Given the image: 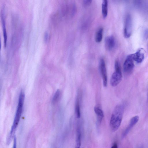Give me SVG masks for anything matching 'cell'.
Instances as JSON below:
<instances>
[{
	"label": "cell",
	"mask_w": 148,
	"mask_h": 148,
	"mask_svg": "<svg viewBox=\"0 0 148 148\" xmlns=\"http://www.w3.org/2000/svg\"><path fill=\"white\" fill-rule=\"evenodd\" d=\"M124 110L122 104L117 105L112 113L110 122V128L112 132H115L119 128L123 119Z\"/></svg>",
	"instance_id": "1"
},
{
	"label": "cell",
	"mask_w": 148,
	"mask_h": 148,
	"mask_svg": "<svg viewBox=\"0 0 148 148\" xmlns=\"http://www.w3.org/2000/svg\"><path fill=\"white\" fill-rule=\"evenodd\" d=\"M103 29L102 27L99 28L97 31L95 36V40L97 42H100L102 39Z\"/></svg>",
	"instance_id": "14"
},
{
	"label": "cell",
	"mask_w": 148,
	"mask_h": 148,
	"mask_svg": "<svg viewBox=\"0 0 148 148\" xmlns=\"http://www.w3.org/2000/svg\"><path fill=\"white\" fill-rule=\"evenodd\" d=\"M4 15V10H3L1 12V17L2 23V26L3 30V33L4 38V45L5 47L6 45L7 41V34L6 31L5 22V16Z\"/></svg>",
	"instance_id": "11"
},
{
	"label": "cell",
	"mask_w": 148,
	"mask_h": 148,
	"mask_svg": "<svg viewBox=\"0 0 148 148\" xmlns=\"http://www.w3.org/2000/svg\"><path fill=\"white\" fill-rule=\"evenodd\" d=\"M142 0H134V4L136 7H139L141 4Z\"/></svg>",
	"instance_id": "17"
},
{
	"label": "cell",
	"mask_w": 148,
	"mask_h": 148,
	"mask_svg": "<svg viewBox=\"0 0 148 148\" xmlns=\"http://www.w3.org/2000/svg\"><path fill=\"white\" fill-rule=\"evenodd\" d=\"M60 92L59 90L58 89L55 93L52 99V103H55L57 101L60 96Z\"/></svg>",
	"instance_id": "16"
},
{
	"label": "cell",
	"mask_w": 148,
	"mask_h": 148,
	"mask_svg": "<svg viewBox=\"0 0 148 148\" xmlns=\"http://www.w3.org/2000/svg\"><path fill=\"white\" fill-rule=\"evenodd\" d=\"M108 13V0H102V14L103 17L105 19L107 16Z\"/></svg>",
	"instance_id": "12"
},
{
	"label": "cell",
	"mask_w": 148,
	"mask_h": 148,
	"mask_svg": "<svg viewBox=\"0 0 148 148\" xmlns=\"http://www.w3.org/2000/svg\"><path fill=\"white\" fill-rule=\"evenodd\" d=\"M99 68L103 80V86L106 87L107 82V74L105 61L103 58L100 59Z\"/></svg>",
	"instance_id": "6"
},
{
	"label": "cell",
	"mask_w": 148,
	"mask_h": 148,
	"mask_svg": "<svg viewBox=\"0 0 148 148\" xmlns=\"http://www.w3.org/2000/svg\"><path fill=\"white\" fill-rule=\"evenodd\" d=\"M94 111L97 116V123L98 125H100L104 117V114L100 106L98 105L94 108Z\"/></svg>",
	"instance_id": "10"
},
{
	"label": "cell",
	"mask_w": 148,
	"mask_h": 148,
	"mask_svg": "<svg viewBox=\"0 0 148 148\" xmlns=\"http://www.w3.org/2000/svg\"><path fill=\"white\" fill-rule=\"evenodd\" d=\"M144 37L145 38H147L148 37V29H146L145 31L144 32Z\"/></svg>",
	"instance_id": "19"
},
{
	"label": "cell",
	"mask_w": 148,
	"mask_h": 148,
	"mask_svg": "<svg viewBox=\"0 0 148 148\" xmlns=\"http://www.w3.org/2000/svg\"><path fill=\"white\" fill-rule=\"evenodd\" d=\"M132 19L131 15L128 14L126 16L124 23V34L126 38H129L131 35L132 31Z\"/></svg>",
	"instance_id": "4"
},
{
	"label": "cell",
	"mask_w": 148,
	"mask_h": 148,
	"mask_svg": "<svg viewBox=\"0 0 148 148\" xmlns=\"http://www.w3.org/2000/svg\"><path fill=\"white\" fill-rule=\"evenodd\" d=\"M92 0H83V3L86 6L90 5L92 3Z\"/></svg>",
	"instance_id": "18"
},
{
	"label": "cell",
	"mask_w": 148,
	"mask_h": 148,
	"mask_svg": "<svg viewBox=\"0 0 148 148\" xmlns=\"http://www.w3.org/2000/svg\"><path fill=\"white\" fill-rule=\"evenodd\" d=\"M105 46L106 49L108 51L112 50L114 47L115 41L113 36L107 37L105 39Z\"/></svg>",
	"instance_id": "9"
},
{
	"label": "cell",
	"mask_w": 148,
	"mask_h": 148,
	"mask_svg": "<svg viewBox=\"0 0 148 148\" xmlns=\"http://www.w3.org/2000/svg\"><path fill=\"white\" fill-rule=\"evenodd\" d=\"M117 147V145L116 143H115L112 145L111 148H116Z\"/></svg>",
	"instance_id": "22"
},
{
	"label": "cell",
	"mask_w": 148,
	"mask_h": 148,
	"mask_svg": "<svg viewBox=\"0 0 148 148\" xmlns=\"http://www.w3.org/2000/svg\"><path fill=\"white\" fill-rule=\"evenodd\" d=\"M24 98V92L22 91L20 94L16 112L14 122L12 127L10 134V137L8 139L9 141H10L11 138H12L13 134L15 132L16 128L20 121L22 112Z\"/></svg>",
	"instance_id": "2"
},
{
	"label": "cell",
	"mask_w": 148,
	"mask_h": 148,
	"mask_svg": "<svg viewBox=\"0 0 148 148\" xmlns=\"http://www.w3.org/2000/svg\"><path fill=\"white\" fill-rule=\"evenodd\" d=\"M75 112L77 118H80L81 116V113L79 106V101L78 98H77L76 101L75 105Z\"/></svg>",
	"instance_id": "15"
},
{
	"label": "cell",
	"mask_w": 148,
	"mask_h": 148,
	"mask_svg": "<svg viewBox=\"0 0 148 148\" xmlns=\"http://www.w3.org/2000/svg\"><path fill=\"white\" fill-rule=\"evenodd\" d=\"M134 61L131 54L127 57L123 65V70L125 72L128 74L132 73L134 66Z\"/></svg>",
	"instance_id": "5"
},
{
	"label": "cell",
	"mask_w": 148,
	"mask_h": 148,
	"mask_svg": "<svg viewBox=\"0 0 148 148\" xmlns=\"http://www.w3.org/2000/svg\"><path fill=\"white\" fill-rule=\"evenodd\" d=\"M139 119V117L138 116H135L131 119L128 126L122 134V138H124L127 135L132 128L138 121Z\"/></svg>",
	"instance_id": "7"
},
{
	"label": "cell",
	"mask_w": 148,
	"mask_h": 148,
	"mask_svg": "<svg viewBox=\"0 0 148 148\" xmlns=\"http://www.w3.org/2000/svg\"><path fill=\"white\" fill-rule=\"evenodd\" d=\"M14 145H13V147L16 148V138L15 136L14 137Z\"/></svg>",
	"instance_id": "21"
},
{
	"label": "cell",
	"mask_w": 148,
	"mask_h": 148,
	"mask_svg": "<svg viewBox=\"0 0 148 148\" xmlns=\"http://www.w3.org/2000/svg\"><path fill=\"white\" fill-rule=\"evenodd\" d=\"M44 39L45 41L47 42L48 39V34L47 32H46L44 34Z\"/></svg>",
	"instance_id": "20"
},
{
	"label": "cell",
	"mask_w": 148,
	"mask_h": 148,
	"mask_svg": "<svg viewBox=\"0 0 148 148\" xmlns=\"http://www.w3.org/2000/svg\"><path fill=\"white\" fill-rule=\"evenodd\" d=\"M131 55L134 60L138 63H141L144 58V51L142 49L138 50L135 53Z\"/></svg>",
	"instance_id": "8"
},
{
	"label": "cell",
	"mask_w": 148,
	"mask_h": 148,
	"mask_svg": "<svg viewBox=\"0 0 148 148\" xmlns=\"http://www.w3.org/2000/svg\"><path fill=\"white\" fill-rule=\"evenodd\" d=\"M76 148H79L81 145V134L80 128L78 127L76 131Z\"/></svg>",
	"instance_id": "13"
},
{
	"label": "cell",
	"mask_w": 148,
	"mask_h": 148,
	"mask_svg": "<svg viewBox=\"0 0 148 148\" xmlns=\"http://www.w3.org/2000/svg\"><path fill=\"white\" fill-rule=\"evenodd\" d=\"M115 71L112 74L110 80L111 85L113 87L117 86L121 82L122 76L120 65L118 61H116L114 65Z\"/></svg>",
	"instance_id": "3"
}]
</instances>
